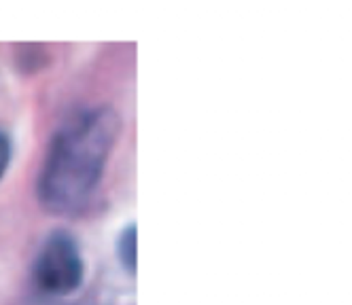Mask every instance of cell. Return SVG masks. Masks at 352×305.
Segmentation results:
<instances>
[{
	"label": "cell",
	"instance_id": "obj_3",
	"mask_svg": "<svg viewBox=\"0 0 352 305\" xmlns=\"http://www.w3.org/2000/svg\"><path fill=\"white\" fill-rule=\"evenodd\" d=\"M117 254H119V261L121 265L128 269L130 273H136V225H128L123 229V234L117 242Z\"/></svg>",
	"mask_w": 352,
	"mask_h": 305
},
{
	"label": "cell",
	"instance_id": "obj_4",
	"mask_svg": "<svg viewBox=\"0 0 352 305\" xmlns=\"http://www.w3.org/2000/svg\"><path fill=\"white\" fill-rule=\"evenodd\" d=\"M9 161H11V140L3 130H0V178L5 176Z\"/></svg>",
	"mask_w": 352,
	"mask_h": 305
},
{
	"label": "cell",
	"instance_id": "obj_1",
	"mask_svg": "<svg viewBox=\"0 0 352 305\" xmlns=\"http://www.w3.org/2000/svg\"><path fill=\"white\" fill-rule=\"evenodd\" d=\"M121 121L111 106L70 117L56 132L38 174V201L47 212L68 214L96 191L119 138Z\"/></svg>",
	"mask_w": 352,
	"mask_h": 305
},
{
	"label": "cell",
	"instance_id": "obj_2",
	"mask_svg": "<svg viewBox=\"0 0 352 305\" xmlns=\"http://www.w3.org/2000/svg\"><path fill=\"white\" fill-rule=\"evenodd\" d=\"M85 275L81 248L68 231H54L49 236L34 263V280L43 293L66 297L72 295Z\"/></svg>",
	"mask_w": 352,
	"mask_h": 305
}]
</instances>
